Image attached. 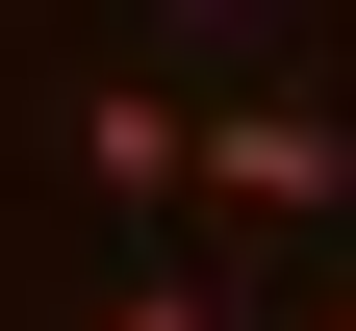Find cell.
Here are the masks:
<instances>
[{"instance_id": "1", "label": "cell", "mask_w": 356, "mask_h": 331, "mask_svg": "<svg viewBox=\"0 0 356 331\" xmlns=\"http://www.w3.org/2000/svg\"><path fill=\"white\" fill-rule=\"evenodd\" d=\"M204 204H229V229H331L356 204V128L305 102V77H280V102H204Z\"/></svg>"}, {"instance_id": "2", "label": "cell", "mask_w": 356, "mask_h": 331, "mask_svg": "<svg viewBox=\"0 0 356 331\" xmlns=\"http://www.w3.org/2000/svg\"><path fill=\"white\" fill-rule=\"evenodd\" d=\"M76 178H102L127 229H178V204H204V102H153V77H102V102H76Z\"/></svg>"}, {"instance_id": "3", "label": "cell", "mask_w": 356, "mask_h": 331, "mask_svg": "<svg viewBox=\"0 0 356 331\" xmlns=\"http://www.w3.org/2000/svg\"><path fill=\"white\" fill-rule=\"evenodd\" d=\"M102 331H229V306H204V280H127V306H102Z\"/></svg>"}, {"instance_id": "4", "label": "cell", "mask_w": 356, "mask_h": 331, "mask_svg": "<svg viewBox=\"0 0 356 331\" xmlns=\"http://www.w3.org/2000/svg\"><path fill=\"white\" fill-rule=\"evenodd\" d=\"M305 331H356V306H305Z\"/></svg>"}]
</instances>
